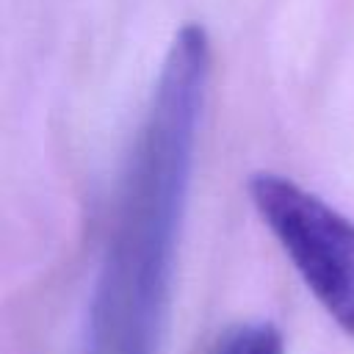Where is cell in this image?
Instances as JSON below:
<instances>
[{"instance_id":"obj_1","label":"cell","mask_w":354,"mask_h":354,"mask_svg":"<svg viewBox=\"0 0 354 354\" xmlns=\"http://www.w3.org/2000/svg\"><path fill=\"white\" fill-rule=\"evenodd\" d=\"M207 77V33L202 25H183L127 158L113 230L88 301L83 354H158Z\"/></svg>"},{"instance_id":"obj_2","label":"cell","mask_w":354,"mask_h":354,"mask_svg":"<svg viewBox=\"0 0 354 354\" xmlns=\"http://www.w3.org/2000/svg\"><path fill=\"white\" fill-rule=\"evenodd\" d=\"M249 196L307 290L354 337V221L274 171L252 174Z\"/></svg>"},{"instance_id":"obj_3","label":"cell","mask_w":354,"mask_h":354,"mask_svg":"<svg viewBox=\"0 0 354 354\" xmlns=\"http://www.w3.org/2000/svg\"><path fill=\"white\" fill-rule=\"evenodd\" d=\"M213 354H285V343L274 324L249 321L230 329Z\"/></svg>"}]
</instances>
